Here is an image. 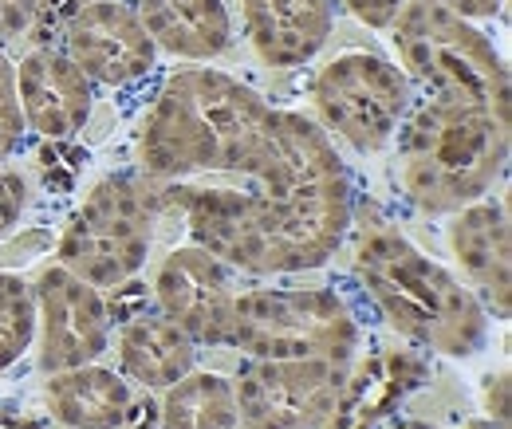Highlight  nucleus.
Instances as JSON below:
<instances>
[{"label":"nucleus","mask_w":512,"mask_h":429,"mask_svg":"<svg viewBox=\"0 0 512 429\" xmlns=\"http://www.w3.org/2000/svg\"><path fill=\"white\" fill-rule=\"evenodd\" d=\"M166 213H182L190 245L249 276L323 268L351 229V174L316 119L284 111L276 154L245 185L158 182Z\"/></svg>","instance_id":"obj_1"},{"label":"nucleus","mask_w":512,"mask_h":429,"mask_svg":"<svg viewBox=\"0 0 512 429\" xmlns=\"http://www.w3.org/2000/svg\"><path fill=\"white\" fill-rule=\"evenodd\" d=\"M284 111L217 67H186L162 83L138 130V174L193 182L201 174H256L280 142Z\"/></svg>","instance_id":"obj_2"},{"label":"nucleus","mask_w":512,"mask_h":429,"mask_svg":"<svg viewBox=\"0 0 512 429\" xmlns=\"http://www.w3.org/2000/svg\"><path fill=\"white\" fill-rule=\"evenodd\" d=\"M509 126L512 119L481 103L414 95L394 134L402 197L426 217L489 197L509 170Z\"/></svg>","instance_id":"obj_3"},{"label":"nucleus","mask_w":512,"mask_h":429,"mask_svg":"<svg viewBox=\"0 0 512 429\" xmlns=\"http://www.w3.org/2000/svg\"><path fill=\"white\" fill-rule=\"evenodd\" d=\"M355 276L383 319L414 347L473 359L489 343V311L461 276L426 256L390 225H371L355 241Z\"/></svg>","instance_id":"obj_4"},{"label":"nucleus","mask_w":512,"mask_h":429,"mask_svg":"<svg viewBox=\"0 0 512 429\" xmlns=\"http://www.w3.org/2000/svg\"><path fill=\"white\" fill-rule=\"evenodd\" d=\"M386 32L414 91L481 103L509 119V63L473 20L457 16L442 0H406Z\"/></svg>","instance_id":"obj_5"},{"label":"nucleus","mask_w":512,"mask_h":429,"mask_svg":"<svg viewBox=\"0 0 512 429\" xmlns=\"http://www.w3.org/2000/svg\"><path fill=\"white\" fill-rule=\"evenodd\" d=\"M162 213L166 205L158 182L142 174H107L87 189L64 225L56 241V264L95 284L99 292H115L138 280L146 268Z\"/></svg>","instance_id":"obj_6"},{"label":"nucleus","mask_w":512,"mask_h":429,"mask_svg":"<svg viewBox=\"0 0 512 429\" xmlns=\"http://www.w3.org/2000/svg\"><path fill=\"white\" fill-rule=\"evenodd\" d=\"M229 347L245 359L355 363L359 323L331 288H249L237 296Z\"/></svg>","instance_id":"obj_7"},{"label":"nucleus","mask_w":512,"mask_h":429,"mask_svg":"<svg viewBox=\"0 0 512 429\" xmlns=\"http://www.w3.org/2000/svg\"><path fill=\"white\" fill-rule=\"evenodd\" d=\"M312 103L327 134L355 154H379L394 142L414 103V83L398 63L375 52H343L312 79Z\"/></svg>","instance_id":"obj_8"},{"label":"nucleus","mask_w":512,"mask_h":429,"mask_svg":"<svg viewBox=\"0 0 512 429\" xmlns=\"http://www.w3.org/2000/svg\"><path fill=\"white\" fill-rule=\"evenodd\" d=\"M351 363L327 359H249L233 378L241 429H327Z\"/></svg>","instance_id":"obj_9"},{"label":"nucleus","mask_w":512,"mask_h":429,"mask_svg":"<svg viewBox=\"0 0 512 429\" xmlns=\"http://www.w3.org/2000/svg\"><path fill=\"white\" fill-rule=\"evenodd\" d=\"M28 288H32V319H36L32 347L44 374L99 363L111 351L115 319L107 307V292L79 280L64 264L40 268V276Z\"/></svg>","instance_id":"obj_10"},{"label":"nucleus","mask_w":512,"mask_h":429,"mask_svg":"<svg viewBox=\"0 0 512 429\" xmlns=\"http://www.w3.org/2000/svg\"><path fill=\"white\" fill-rule=\"evenodd\" d=\"M237 296V268L201 245L170 248L150 280V304L178 323L193 347H229Z\"/></svg>","instance_id":"obj_11"},{"label":"nucleus","mask_w":512,"mask_h":429,"mask_svg":"<svg viewBox=\"0 0 512 429\" xmlns=\"http://www.w3.org/2000/svg\"><path fill=\"white\" fill-rule=\"evenodd\" d=\"M64 52L99 87H127L154 71L158 48L127 0H83L64 24Z\"/></svg>","instance_id":"obj_12"},{"label":"nucleus","mask_w":512,"mask_h":429,"mask_svg":"<svg viewBox=\"0 0 512 429\" xmlns=\"http://www.w3.org/2000/svg\"><path fill=\"white\" fill-rule=\"evenodd\" d=\"M449 252L489 315L509 319L512 311V225L509 197H481L449 213Z\"/></svg>","instance_id":"obj_13"},{"label":"nucleus","mask_w":512,"mask_h":429,"mask_svg":"<svg viewBox=\"0 0 512 429\" xmlns=\"http://www.w3.org/2000/svg\"><path fill=\"white\" fill-rule=\"evenodd\" d=\"M16 91L24 126L48 142L79 134L95 107V83L71 63L64 48H32L16 63Z\"/></svg>","instance_id":"obj_14"},{"label":"nucleus","mask_w":512,"mask_h":429,"mask_svg":"<svg viewBox=\"0 0 512 429\" xmlns=\"http://www.w3.org/2000/svg\"><path fill=\"white\" fill-rule=\"evenodd\" d=\"M241 16L260 63L296 71L323 52L335 28V0H241Z\"/></svg>","instance_id":"obj_15"},{"label":"nucleus","mask_w":512,"mask_h":429,"mask_svg":"<svg viewBox=\"0 0 512 429\" xmlns=\"http://www.w3.org/2000/svg\"><path fill=\"white\" fill-rule=\"evenodd\" d=\"M44 410L60 429H127L134 418V390L115 367L83 363L48 374Z\"/></svg>","instance_id":"obj_16"},{"label":"nucleus","mask_w":512,"mask_h":429,"mask_svg":"<svg viewBox=\"0 0 512 429\" xmlns=\"http://www.w3.org/2000/svg\"><path fill=\"white\" fill-rule=\"evenodd\" d=\"M111 339L119 355V374L138 390H166L197 363V347L190 343V335L178 323H170L154 304L119 319V331Z\"/></svg>","instance_id":"obj_17"},{"label":"nucleus","mask_w":512,"mask_h":429,"mask_svg":"<svg viewBox=\"0 0 512 429\" xmlns=\"http://www.w3.org/2000/svg\"><path fill=\"white\" fill-rule=\"evenodd\" d=\"M134 12L154 48L174 60L209 63L233 44V16L225 0H134Z\"/></svg>","instance_id":"obj_18"},{"label":"nucleus","mask_w":512,"mask_h":429,"mask_svg":"<svg viewBox=\"0 0 512 429\" xmlns=\"http://www.w3.org/2000/svg\"><path fill=\"white\" fill-rule=\"evenodd\" d=\"M237 390L233 378L217 370H197L182 374L174 386L162 390L158 402V429H237Z\"/></svg>","instance_id":"obj_19"},{"label":"nucleus","mask_w":512,"mask_h":429,"mask_svg":"<svg viewBox=\"0 0 512 429\" xmlns=\"http://www.w3.org/2000/svg\"><path fill=\"white\" fill-rule=\"evenodd\" d=\"M32 288L16 272H0V370L32 351Z\"/></svg>","instance_id":"obj_20"},{"label":"nucleus","mask_w":512,"mask_h":429,"mask_svg":"<svg viewBox=\"0 0 512 429\" xmlns=\"http://www.w3.org/2000/svg\"><path fill=\"white\" fill-rule=\"evenodd\" d=\"M24 134H28V126H24L20 91H16V63L0 48V162L20 150Z\"/></svg>","instance_id":"obj_21"},{"label":"nucleus","mask_w":512,"mask_h":429,"mask_svg":"<svg viewBox=\"0 0 512 429\" xmlns=\"http://www.w3.org/2000/svg\"><path fill=\"white\" fill-rule=\"evenodd\" d=\"M32 201V185L20 170H4L0 166V241L20 225V217L28 213Z\"/></svg>","instance_id":"obj_22"},{"label":"nucleus","mask_w":512,"mask_h":429,"mask_svg":"<svg viewBox=\"0 0 512 429\" xmlns=\"http://www.w3.org/2000/svg\"><path fill=\"white\" fill-rule=\"evenodd\" d=\"M40 16V0H0V48L32 32Z\"/></svg>","instance_id":"obj_23"},{"label":"nucleus","mask_w":512,"mask_h":429,"mask_svg":"<svg viewBox=\"0 0 512 429\" xmlns=\"http://www.w3.org/2000/svg\"><path fill=\"white\" fill-rule=\"evenodd\" d=\"M481 414L497 426H509V414H512V402H509V367H501L497 374L485 378L481 386Z\"/></svg>","instance_id":"obj_24"},{"label":"nucleus","mask_w":512,"mask_h":429,"mask_svg":"<svg viewBox=\"0 0 512 429\" xmlns=\"http://www.w3.org/2000/svg\"><path fill=\"white\" fill-rule=\"evenodd\" d=\"M359 24H367V28H375V32H386L390 28V20L398 16V8L406 4V0H339Z\"/></svg>","instance_id":"obj_25"},{"label":"nucleus","mask_w":512,"mask_h":429,"mask_svg":"<svg viewBox=\"0 0 512 429\" xmlns=\"http://www.w3.org/2000/svg\"><path fill=\"white\" fill-rule=\"evenodd\" d=\"M442 4L453 8L457 16H465V20H493L505 0H442Z\"/></svg>","instance_id":"obj_26"},{"label":"nucleus","mask_w":512,"mask_h":429,"mask_svg":"<svg viewBox=\"0 0 512 429\" xmlns=\"http://www.w3.org/2000/svg\"><path fill=\"white\" fill-rule=\"evenodd\" d=\"M461 429H509V426H497V422H489V418H469Z\"/></svg>","instance_id":"obj_27"},{"label":"nucleus","mask_w":512,"mask_h":429,"mask_svg":"<svg viewBox=\"0 0 512 429\" xmlns=\"http://www.w3.org/2000/svg\"><path fill=\"white\" fill-rule=\"evenodd\" d=\"M390 429H438V426H426V422H414V418H406V422H394Z\"/></svg>","instance_id":"obj_28"},{"label":"nucleus","mask_w":512,"mask_h":429,"mask_svg":"<svg viewBox=\"0 0 512 429\" xmlns=\"http://www.w3.org/2000/svg\"><path fill=\"white\" fill-rule=\"evenodd\" d=\"M150 429H158V426H150Z\"/></svg>","instance_id":"obj_29"},{"label":"nucleus","mask_w":512,"mask_h":429,"mask_svg":"<svg viewBox=\"0 0 512 429\" xmlns=\"http://www.w3.org/2000/svg\"><path fill=\"white\" fill-rule=\"evenodd\" d=\"M237 429H241V426H237Z\"/></svg>","instance_id":"obj_30"}]
</instances>
